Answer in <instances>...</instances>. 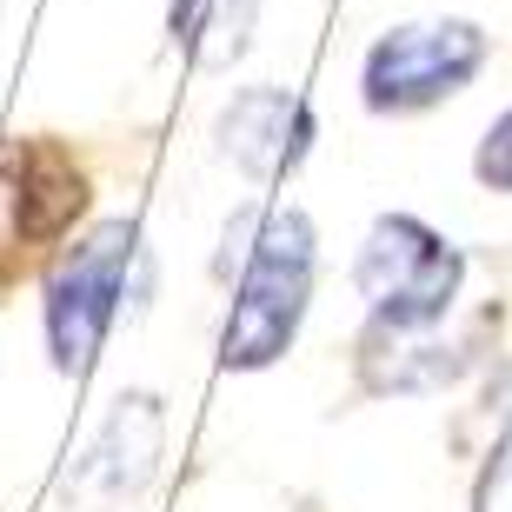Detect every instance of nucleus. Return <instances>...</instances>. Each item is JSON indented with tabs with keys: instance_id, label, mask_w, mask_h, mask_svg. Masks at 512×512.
<instances>
[{
	"instance_id": "nucleus-1",
	"label": "nucleus",
	"mask_w": 512,
	"mask_h": 512,
	"mask_svg": "<svg viewBox=\"0 0 512 512\" xmlns=\"http://www.w3.org/2000/svg\"><path fill=\"white\" fill-rule=\"evenodd\" d=\"M227 247L240 253V280H233V313H227V333H220V366L253 373V366L280 360L306 320V300H313V220L300 207L240 213L227 227Z\"/></svg>"
},
{
	"instance_id": "nucleus-2",
	"label": "nucleus",
	"mask_w": 512,
	"mask_h": 512,
	"mask_svg": "<svg viewBox=\"0 0 512 512\" xmlns=\"http://www.w3.org/2000/svg\"><path fill=\"white\" fill-rule=\"evenodd\" d=\"M133 260H140V233L133 220H107L87 240L67 247V260L47 273V346H54L60 373H87L100 360V340L114 333L120 300H127Z\"/></svg>"
},
{
	"instance_id": "nucleus-3",
	"label": "nucleus",
	"mask_w": 512,
	"mask_h": 512,
	"mask_svg": "<svg viewBox=\"0 0 512 512\" xmlns=\"http://www.w3.org/2000/svg\"><path fill=\"white\" fill-rule=\"evenodd\" d=\"M459 273H466L459 253L426 220H413V213L373 220V233H366V247H360V266H353L360 300H366L380 333H419V326L446 320V306L459 293Z\"/></svg>"
},
{
	"instance_id": "nucleus-4",
	"label": "nucleus",
	"mask_w": 512,
	"mask_h": 512,
	"mask_svg": "<svg viewBox=\"0 0 512 512\" xmlns=\"http://www.w3.org/2000/svg\"><path fill=\"white\" fill-rule=\"evenodd\" d=\"M486 60V34L473 20H426V27H393L366 54V107L373 114H413L433 100L459 94Z\"/></svg>"
},
{
	"instance_id": "nucleus-5",
	"label": "nucleus",
	"mask_w": 512,
	"mask_h": 512,
	"mask_svg": "<svg viewBox=\"0 0 512 512\" xmlns=\"http://www.w3.org/2000/svg\"><path fill=\"white\" fill-rule=\"evenodd\" d=\"M313 133H320V120H313V107L293 87H240L227 100V114H220L227 160L247 180H260V187H273V180H286V173L300 167Z\"/></svg>"
},
{
	"instance_id": "nucleus-6",
	"label": "nucleus",
	"mask_w": 512,
	"mask_h": 512,
	"mask_svg": "<svg viewBox=\"0 0 512 512\" xmlns=\"http://www.w3.org/2000/svg\"><path fill=\"white\" fill-rule=\"evenodd\" d=\"M0 173L14 180V227L27 247L60 240L74 227V213L87 207V173L54 140H7L0 147Z\"/></svg>"
},
{
	"instance_id": "nucleus-7",
	"label": "nucleus",
	"mask_w": 512,
	"mask_h": 512,
	"mask_svg": "<svg viewBox=\"0 0 512 512\" xmlns=\"http://www.w3.org/2000/svg\"><path fill=\"white\" fill-rule=\"evenodd\" d=\"M153 459H160V399L153 393H133L120 399V413L107 419V433L87 446L80 459V486L94 493H140L153 479Z\"/></svg>"
},
{
	"instance_id": "nucleus-8",
	"label": "nucleus",
	"mask_w": 512,
	"mask_h": 512,
	"mask_svg": "<svg viewBox=\"0 0 512 512\" xmlns=\"http://www.w3.org/2000/svg\"><path fill=\"white\" fill-rule=\"evenodd\" d=\"M253 20H260V0H173L167 7L173 47L193 67H233L253 40Z\"/></svg>"
},
{
	"instance_id": "nucleus-9",
	"label": "nucleus",
	"mask_w": 512,
	"mask_h": 512,
	"mask_svg": "<svg viewBox=\"0 0 512 512\" xmlns=\"http://www.w3.org/2000/svg\"><path fill=\"white\" fill-rule=\"evenodd\" d=\"M479 180L499 193H512V114L493 120V133L479 140Z\"/></svg>"
},
{
	"instance_id": "nucleus-10",
	"label": "nucleus",
	"mask_w": 512,
	"mask_h": 512,
	"mask_svg": "<svg viewBox=\"0 0 512 512\" xmlns=\"http://www.w3.org/2000/svg\"><path fill=\"white\" fill-rule=\"evenodd\" d=\"M479 512H512V419H506V433H499V446H493L486 479H479Z\"/></svg>"
}]
</instances>
